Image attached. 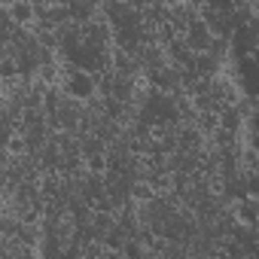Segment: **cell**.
<instances>
[{"label": "cell", "mask_w": 259, "mask_h": 259, "mask_svg": "<svg viewBox=\"0 0 259 259\" xmlns=\"http://www.w3.org/2000/svg\"><path fill=\"white\" fill-rule=\"evenodd\" d=\"M67 92H70L73 98H89V92H92V79H89V73H85V70H76L73 79L67 82Z\"/></svg>", "instance_id": "1"}, {"label": "cell", "mask_w": 259, "mask_h": 259, "mask_svg": "<svg viewBox=\"0 0 259 259\" xmlns=\"http://www.w3.org/2000/svg\"><path fill=\"white\" fill-rule=\"evenodd\" d=\"M10 153H25V141L22 138H10Z\"/></svg>", "instance_id": "3"}, {"label": "cell", "mask_w": 259, "mask_h": 259, "mask_svg": "<svg viewBox=\"0 0 259 259\" xmlns=\"http://www.w3.org/2000/svg\"><path fill=\"white\" fill-rule=\"evenodd\" d=\"M10 16H13L19 25H31V19H34V7H31V4H16V7H10Z\"/></svg>", "instance_id": "2"}]
</instances>
